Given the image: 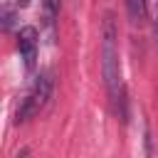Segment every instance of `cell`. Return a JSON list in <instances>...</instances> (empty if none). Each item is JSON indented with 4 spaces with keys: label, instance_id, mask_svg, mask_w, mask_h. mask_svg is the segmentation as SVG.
<instances>
[{
    "label": "cell",
    "instance_id": "obj_1",
    "mask_svg": "<svg viewBox=\"0 0 158 158\" xmlns=\"http://www.w3.org/2000/svg\"><path fill=\"white\" fill-rule=\"evenodd\" d=\"M118 30L114 22V15H104V42H101V69L109 89V99L114 104V111L126 121V106H123V89H121V72H118Z\"/></svg>",
    "mask_w": 158,
    "mask_h": 158
},
{
    "label": "cell",
    "instance_id": "obj_2",
    "mask_svg": "<svg viewBox=\"0 0 158 158\" xmlns=\"http://www.w3.org/2000/svg\"><path fill=\"white\" fill-rule=\"evenodd\" d=\"M52 86H54L52 72H42V74L35 79L32 89L27 91V96L22 99V104H20V109H17V121H27V118H32L35 114H40V111L44 109V104L49 101V96H52Z\"/></svg>",
    "mask_w": 158,
    "mask_h": 158
},
{
    "label": "cell",
    "instance_id": "obj_3",
    "mask_svg": "<svg viewBox=\"0 0 158 158\" xmlns=\"http://www.w3.org/2000/svg\"><path fill=\"white\" fill-rule=\"evenodd\" d=\"M17 49L25 57V64L32 67L35 62V49H37V30L35 27H22L17 32Z\"/></svg>",
    "mask_w": 158,
    "mask_h": 158
},
{
    "label": "cell",
    "instance_id": "obj_4",
    "mask_svg": "<svg viewBox=\"0 0 158 158\" xmlns=\"http://www.w3.org/2000/svg\"><path fill=\"white\" fill-rule=\"evenodd\" d=\"M126 7H128L131 20H138V17H143V15H146V2H143V0H128V2H126Z\"/></svg>",
    "mask_w": 158,
    "mask_h": 158
},
{
    "label": "cell",
    "instance_id": "obj_5",
    "mask_svg": "<svg viewBox=\"0 0 158 158\" xmlns=\"http://www.w3.org/2000/svg\"><path fill=\"white\" fill-rule=\"evenodd\" d=\"M0 20H2V30H10V27H12V20H15V12H12V7L2 5V7H0Z\"/></svg>",
    "mask_w": 158,
    "mask_h": 158
},
{
    "label": "cell",
    "instance_id": "obj_6",
    "mask_svg": "<svg viewBox=\"0 0 158 158\" xmlns=\"http://www.w3.org/2000/svg\"><path fill=\"white\" fill-rule=\"evenodd\" d=\"M30 156V148H20L17 153H15V158H27Z\"/></svg>",
    "mask_w": 158,
    "mask_h": 158
}]
</instances>
